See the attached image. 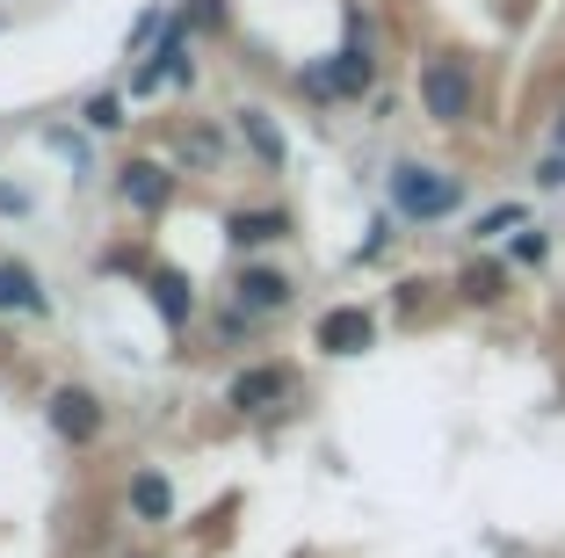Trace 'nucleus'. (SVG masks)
<instances>
[{
	"label": "nucleus",
	"mask_w": 565,
	"mask_h": 558,
	"mask_svg": "<svg viewBox=\"0 0 565 558\" xmlns=\"http://www.w3.org/2000/svg\"><path fill=\"white\" fill-rule=\"evenodd\" d=\"M465 203V181L443 175V167H420V160H399L392 167V211L414 218V225H435Z\"/></svg>",
	"instance_id": "nucleus-1"
},
{
	"label": "nucleus",
	"mask_w": 565,
	"mask_h": 558,
	"mask_svg": "<svg viewBox=\"0 0 565 558\" xmlns=\"http://www.w3.org/2000/svg\"><path fill=\"white\" fill-rule=\"evenodd\" d=\"M471 102H479V87H471L465 59H428V66H420V109H428L435 124H465Z\"/></svg>",
	"instance_id": "nucleus-2"
},
{
	"label": "nucleus",
	"mask_w": 565,
	"mask_h": 558,
	"mask_svg": "<svg viewBox=\"0 0 565 558\" xmlns=\"http://www.w3.org/2000/svg\"><path fill=\"white\" fill-rule=\"evenodd\" d=\"M370 81H377V59H370L363 44H349L333 66H312V73H305V87H312V95H363Z\"/></svg>",
	"instance_id": "nucleus-3"
},
{
	"label": "nucleus",
	"mask_w": 565,
	"mask_h": 558,
	"mask_svg": "<svg viewBox=\"0 0 565 558\" xmlns=\"http://www.w3.org/2000/svg\"><path fill=\"white\" fill-rule=\"evenodd\" d=\"M370 341H377V319H370L363 305H333V313L319 319V348H327V356H363Z\"/></svg>",
	"instance_id": "nucleus-4"
},
{
	"label": "nucleus",
	"mask_w": 565,
	"mask_h": 558,
	"mask_svg": "<svg viewBox=\"0 0 565 558\" xmlns=\"http://www.w3.org/2000/svg\"><path fill=\"white\" fill-rule=\"evenodd\" d=\"M51 428H58L66 443H95V435H102V407H95V392H81V385L51 392Z\"/></svg>",
	"instance_id": "nucleus-5"
},
{
	"label": "nucleus",
	"mask_w": 565,
	"mask_h": 558,
	"mask_svg": "<svg viewBox=\"0 0 565 558\" xmlns=\"http://www.w3.org/2000/svg\"><path fill=\"white\" fill-rule=\"evenodd\" d=\"M276 399H290V370H282V362H254V370L233 378V407L239 413H268Z\"/></svg>",
	"instance_id": "nucleus-6"
},
{
	"label": "nucleus",
	"mask_w": 565,
	"mask_h": 558,
	"mask_svg": "<svg viewBox=\"0 0 565 558\" xmlns=\"http://www.w3.org/2000/svg\"><path fill=\"white\" fill-rule=\"evenodd\" d=\"M182 73H189V30H174L160 51H152V66H146V73H131V87H138V95H152V87L182 81Z\"/></svg>",
	"instance_id": "nucleus-7"
},
{
	"label": "nucleus",
	"mask_w": 565,
	"mask_h": 558,
	"mask_svg": "<svg viewBox=\"0 0 565 558\" xmlns=\"http://www.w3.org/2000/svg\"><path fill=\"white\" fill-rule=\"evenodd\" d=\"M239 305H247V313H282V305H290V276H282V269H247V276H239Z\"/></svg>",
	"instance_id": "nucleus-8"
},
{
	"label": "nucleus",
	"mask_w": 565,
	"mask_h": 558,
	"mask_svg": "<svg viewBox=\"0 0 565 558\" xmlns=\"http://www.w3.org/2000/svg\"><path fill=\"white\" fill-rule=\"evenodd\" d=\"M0 313H44V291L22 262H0Z\"/></svg>",
	"instance_id": "nucleus-9"
},
{
	"label": "nucleus",
	"mask_w": 565,
	"mask_h": 558,
	"mask_svg": "<svg viewBox=\"0 0 565 558\" xmlns=\"http://www.w3.org/2000/svg\"><path fill=\"white\" fill-rule=\"evenodd\" d=\"M457 291H465V305H500L508 297V262H471L457 276Z\"/></svg>",
	"instance_id": "nucleus-10"
},
{
	"label": "nucleus",
	"mask_w": 565,
	"mask_h": 558,
	"mask_svg": "<svg viewBox=\"0 0 565 558\" xmlns=\"http://www.w3.org/2000/svg\"><path fill=\"white\" fill-rule=\"evenodd\" d=\"M124 197H131L138 211H160V203H167V167H152V160L124 167Z\"/></svg>",
	"instance_id": "nucleus-11"
},
{
	"label": "nucleus",
	"mask_w": 565,
	"mask_h": 558,
	"mask_svg": "<svg viewBox=\"0 0 565 558\" xmlns=\"http://www.w3.org/2000/svg\"><path fill=\"white\" fill-rule=\"evenodd\" d=\"M131 508L146 515V523H167V515H174V493H167L160 472H138V478H131Z\"/></svg>",
	"instance_id": "nucleus-12"
},
{
	"label": "nucleus",
	"mask_w": 565,
	"mask_h": 558,
	"mask_svg": "<svg viewBox=\"0 0 565 558\" xmlns=\"http://www.w3.org/2000/svg\"><path fill=\"white\" fill-rule=\"evenodd\" d=\"M239 131H247L254 152H262V167H282V131L268 124V109H239Z\"/></svg>",
	"instance_id": "nucleus-13"
},
{
	"label": "nucleus",
	"mask_w": 565,
	"mask_h": 558,
	"mask_svg": "<svg viewBox=\"0 0 565 558\" xmlns=\"http://www.w3.org/2000/svg\"><path fill=\"white\" fill-rule=\"evenodd\" d=\"M282 232H290V218H282V211H239V218H233V240H239V246L282 240Z\"/></svg>",
	"instance_id": "nucleus-14"
},
{
	"label": "nucleus",
	"mask_w": 565,
	"mask_h": 558,
	"mask_svg": "<svg viewBox=\"0 0 565 558\" xmlns=\"http://www.w3.org/2000/svg\"><path fill=\"white\" fill-rule=\"evenodd\" d=\"M508 262H522V269H544V262H551V232H544V225H522L515 240H508Z\"/></svg>",
	"instance_id": "nucleus-15"
},
{
	"label": "nucleus",
	"mask_w": 565,
	"mask_h": 558,
	"mask_svg": "<svg viewBox=\"0 0 565 558\" xmlns=\"http://www.w3.org/2000/svg\"><path fill=\"white\" fill-rule=\"evenodd\" d=\"M522 225H530V211H522V203H493V211H486L471 232H479V240H508V232H522Z\"/></svg>",
	"instance_id": "nucleus-16"
},
{
	"label": "nucleus",
	"mask_w": 565,
	"mask_h": 558,
	"mask_svg": "<svg viewBox=\"0 0 565 558\" xmlns=\"http://www.w3.org/2000/svg\"><path fill=\"white\" fill-rule=\"evenodd\" d=\"M536 189H565V152H544V160H536Z\"/></svg>",
	"instance_id": "nucleus-17"
},
{
	"label": "nucleus",
	"mask_w": 565,
	"mask_h": 558,
	"mask_svg": "<svg viewBox=\"0 0 565 558\" xmlns=\"http://www.w3.org/2000/svg\"><path fill=\"white\" fill-rule=\"evenodd\" d=\"M87 124H95V131H109V124H124V116H117V95H95V102H87Z\"/></svg>",
	"instance_id": "nucleus-18"
},
{
	"label": "nucleus",
	"mask_w": 565,
	"mask_h": 558,
	"mask_svg": "<svg viewBox=\"0 0 565 558\" xmlns=\"http://www.w3.org/2000/svg\"><path fill=\"white\" fill-rule=\"evenodd\" d=\"M551 152H565V116H558V124H551Z\"/></svg>",
	"instance_id": "nucleus-19"
}]
</instances>
